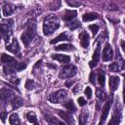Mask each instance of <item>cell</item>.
Masks as SVG:
<instances>
[{"mask_svg":"<svg viewBox=\"0 0 125 125\" xmlns=\"http://www.w3.org/2000/svg\"><path fill=\"white\" fill-rule=\"evenodd\" d=\"M60 27V21L55 15H48L43 21V33L46 36L51 35Z\"/></svg>","mask_w":125,"mask_h":125,"instance_id":"1","label":"cell"},{"mask_svg":"<svg viewBox=\"0 0 125 125\" xmlns=\"http://www.w3.org/2000/svg\"><path fill=\"white\" fill-rule=\"evenodd\" d=\"M36 34V25L34 22L29 23L26 27V29L23 31V33L21 36V39L22 41V43L24 44L25 47H27L29 45V43L31 42V40L34 38Z\"/></svg>","mask_w":125,"mask_h":125,"instance_id":"2","label":"cell"},{"mask_svg":"<svg viewBox=\"0 0 125 125\" xmlns=\"http://www.w3.org/2000/svg\"><path fill=\"white\" fill-rule=\"evenodd\" d=\"M13 26H14V21L11 19L2 21L1 22V33L6 42L10 40V36L13 32Z\"/></svg>","mask_w":125,"mask_h":125,"instance_id":"3","label":"cell"},{"mask_svg":"<svg viewBox=\"0 0 125 125\" xmlns=\"http://www.w3.org/2000/svg\"><path fill=\"white\" fill-rule=\"evenodd\" d=\"M77 73V67L73 64H66L64 66L62 67V69L60 70L59 76L60 78H70L73 77L75 74Z\"/></svg>","mask_w":125,"mask_h":125,"instance_id":"4","label":"cell"},{"mask_svg":"<svg viewBox=\"0 0 125 125\" xmlns=\"http://www.w3.org/2000/svg\"><path fill=\"white\" fill-rule=\"evenodd\" d=\"M66 98H67V92L65 90H59L52 93L48 97V100L53 104H61L63 103L66 100Z\"/></svg>","mask_w":125,"mask_h":125,"instance_id":"5","label":"cell"},{"mask_svg":"<svg viewBox=\"0 0 125 125\" xmlns=\"http://www.w3.org/2000/svg\"><path fill=\"white\" fill-rule=\"evenodd\" d=\"M121 117H122V114H121V107L119 105V104H115L114 105V109H113V113H112V117L109 121V123L107 125H118L121 121Z\"/></svg>","mask_w":125,"mask_h":125,"instance_id":"6","label":"cell"},{"mask_svg":"<svg viewBox=\"0 0 125 125\" xmlns=\"http://www.w3.org/2000/svg\"><path fill=\"white\" fill-rule=\"evenodd\" d=\"M111 103H112V96H110L109 101L106 102V104H104V108H103V113H102V116H101V120H100V122H99V125H103V124L104 123V121L106 120V117H107V115H108Z\"/></svg>","mask_w":125,"mask_h":125,"instance_id":"7","label":"cell"},{"mask_svg":"<svg viewBox=\"0 0 125 125\" xmlns=\"http://www.w3.org/2000/svg\"><path fill=\"white\" fill-rule=\"evenodd\" d=\"M103 61L104 62H108L110 60H112L113 58V50L111 48V46L109 44H106L105 47L103 50Z\"/></svg>","mask_w":125,"mask_h":125,"instance_id":"8","label":"cell"},{"mask_svg":"<svg viewBox=\"0 0 125 125\" xmlns=\"http://www.w3.org/2000/svg\"><path fill=\"white\" fill-rule=\"evenodd\" d=\"M59 115L60 117H62L68 125H74V119L72 117V115L70 114V112H67V111H63V110H60L59 112Z\"/></svg>","mask_w":125,"mask_h":125,"instance_id":"9","label":"cell"},{"mask_svg":"<svg viewBox=\"0 0 125 125\" xmlns=\"http://www.w3.org/2000/svg\"><path fill=\"white\" fill-rule=\"evenodd\" d=\"M79 39H80V44L83 48H88L89 43H90V36L86 31H82L79 34Z\"/></svg>","mask_w":125,"mask_h":125,"instance_id":"10","label":"cell"},{"mask_svg":"<svg viewBox=\"0 0 125 125\" xmlns=\"http://www.w3.org/2000/svg\"><path fill=\"white\" fill-rule=\"evenodd\" d=\"M6 50L13 53V54H18L20 52V46H19V43H18L17 39H13V41L9 45H7Z\"/></svg>","mask_w":125,"mask_h":125,"instance_id":"11","label":"cell"},{"mask_svg":"<svg viewBox=\"0 0 125 125\" xmlns=\"http://www.w3.org/2000/svg\"><path fill=\"white\" fill-rule=\"evenodd\" d=\"M77 15V12L75 10H65L64 13L62 15V19L63 21H69L71 20H73Z\"/></svg>","mask_w":125,"mask_h":125,"instance_id":"12","label":"cell"},{"mask_svg":"<svg viewBox=\"0 0 125 125\" xmlns=\"http://www.w3.org/2000/svg\"><path fill=\"white\" fill-rule=\"evenodd\" d=\"M51 58L53 60H56L60 62H62V63H67L69 62L70 61V57L69 56H66V55H60V54H56V55H52Z\"/></svg>","mask_w":125,"mask_h":125,"instance_id":"13","label":"cell"},{"mask_svg":"<svg viewBox=\"0 0 125 125\" xmlns=\"http://www.w3.org/2000/svg\"><path fill=\"white\" fill-rule=\"evenodd\" d=\"M119 82H120L119 77H117V76H110L109 77V88H110V90L112 92L117 90Z\"/></svg>","mask_w":125,"mask_h":125,"instance_id":"14","label":"cell"},{"mask_svg":"<svg viewBox=\"0 0 125 125\" xmlns=\"http://www.w3.org/2000/svg\"><path fill=\"white\" fill-rule=\"evenodd\" d=\"M15 9H16V7L14 5H12V4H5L3 6V8H2V13H3V15L5 17H8V16H10V15H12L14 13Z\"/></svg>","mask_w":125,"mask_h":125,"instance_id":"15","label":"cell"},{"mask_svg":"<svg viewBox=\"0 0 125 125\" xmlns=\"http://www.w3.org/2000/svg\"><path fill=\"white\" fill-rule=\"evenodd\" d=\"M64 40H71V37L66 32H62L59 36H57L55 39L51 40V44H55V43H58L60 41H64Z\"/></svg>","mask_w":125,"mask_h":125,"instance_id":"16","label":"cell"},{"mask_svg":"<svg viewBox=\"0 0 125 125\" xmlns=\"http://www.w3.org/2000/svg\"><path fill=\"white\" fill-rule=\"evenodd\" d=\"M99 18V15L97 13H86L83 15L82 20L83 21H91L94 20H97Z\"/></svg>","mask_w":125,"mask_h":125,"instance_id":"17","label":"cell"},{"mask_svg":"<svg viewBox=\"0 0 125 125\" xmlns=\"http://www.w3.org/2000/svg\"><path fill=\"white\" fill-rule=\"evenodd\" d=\"M55 50L57 51H72L74 50V47L70 44H62L55 47Z\"/></svg>","mask_w":125,"mask_h":125,"instance_id":"18","label":"cell"},{"mask_svg":"<svg viewBox=\"0 0 125 125\" xmlns=\"http://www.w3.org/2000/svg\"><path fill=\"white\" fill-rule=\"evenodd\" d=\"M10 125H21V121L19 118V115L17 113H12L9 117Z\"/></svg>","mask_w":125,"mask_h":125,"instance_id":"19","label":"cell"},{"mask_svg":"<svg viewBox=\"0 0 125 125\" xmlns=\"http://www.w3.org/2000/svg\"><path fill=\"white\" fill-rule=\"evenodd\" d=\"M88 119V112L86 110H83L79 115V125H86Z\"/></svg>","mask_w":125,"mask_h":125,"instance_id":"20","label":"cell"},{"mask_svg":"<svg viewBox=\"0 0 125 125\" xmlns=\"http://www.w3.org/2000/svg\"><path fill=\"white\" fill-rule=\"evenodd\" d=\"M104 81H105L104 73V71H102V69H99V71H98V82H99V85L104 87Z\"/></svg>","mask_w":125,"mask_h":125,"instance_id":"21","label":"cell"},{"mask_svg":"<svg viewBox=\"0 0 125 125\" xmlns=\"http://www.w3.org/2000/svg\"><path fill=\"white\" fill-rule=\"evenodd\" d=\"M64 107L66 108V109H68L69 111H72V112H74V111H76V107H75V105H74V103H73V101L72 100H69V101H67L64 104Z\"/></svg>","mask_w":125,"mask_h":125,"instance_id":"22","label":"cell"},{"mask_svg":"<svg viewBox=\"0 0 125 125\" xmlns=\"http://www.w3.org/2000/svg\"><path fill=\"white\" fill-rule=\"evenodd\" d=\"M116 62H117V64L119 65L120 69H123V68H124V66H125V61H124L123 58L120 56V54H119L118 51H117V54H116Z\"/></svg>","mask_w":125,"mask_h":125,"instance_id":"23","label":"cell"},{"mask_svg":"<svg viewBox=\"0 0 125 125\" xmlns=\"http://www.w3.org/2000/svg\"><path fill=\"white\" fill-rule=\"evenodd\" d=\"M100 60V44L97 45V48L95 50V52L93 53V62H98Z\"/></svg>","mask_w":125,"mask_h":125,"instance_id":"24","label":"cell"},{"mask_svg":"<svg viewBox=\"0 0 125 125\" xmlns=\"http://www.w3.org/2000/svg\"><path fill=\"white\" fill-rule=\"evenodd\" d=\"M1 62L3 63H8L9 64V63H11V62H14V59L12 57L6 55V54H2V56H1Z\"/></svg>","mask_w":125,"mask_h":125,"instance_id":"25","label":"cell"},{"mask_svg":"<svg viewBox=\"0 0 125 125\" xmlns=\"http://www.w3.org/2000/svg\"><path fill=\"white\" fill-rule=\"evenodd\" d=\"M26 118H27V120H28L29 122H31V123H37V117H36L35 113L32 112V111L26 113Z\"/></svg>","mask_w":125,"mask_h":125,"instance_id":"26","label":"cell"},{"mask_svg":"<svg viewBox=\"0 0 125 125\" xmlns=\"http://www.w3.org/2000/svg\"><path fill=\"white\" fill-rule=\"evenodd\" d=\"M108 69H109L110 71L117 72V71L120 70V67H119V65L117 64V62H112V63H110V64L108 65Z\"/></svg>","mask_w":125,"mask_h":125,"instance_id":"27","label":"cell"},{"mask_svg":"<svg viewBox=\"0 0 125 125\" xmlns=\"http://www.w3.org/2000/svg\"><path fill=\"white\" fill-rule=\"evenodd\" d=\"M25 88H26L27 90H32V89H34V88H35V83H34V81L31 80V79L26 80V82H25Z\"/></svg>","mask_w":125,"mask_h":125,"instance_id":"28","label":"cell"},{"mask_svg":"<svg viewBox=\"0 0 125 125\" xmlns=\"http://www.w3.org/2000/svg\"><path fill=\"white\" fill-rule=\"evenodd\" d=\"M68 26H69L70 30H74V29H76L80 26V22L78 21H74L70 22V24H68Z\"/></svg>","mask_w":125,"mask_h":125,"instance_id":"29","label":"cell"},{"mask_svg":"<svg viewBox=\"0 0 125 125\" xmlns=\"http://www.w3.org/2000/svg\"><path fill=\"white\" fill-rule=\"evenodd\" d=\"M89 29L92 31L93 35H96L99 31V26L97 24H91V25H89Z\"/></svg>","mask_w":125,"mask_h":125,"instance_id":"30","label":"cell"},{"mask_svg":"<svg viewBox=\"0 0 125 125\" xmlns=\"http://www.w3.org/2000/svg\"><path fill=\"white\" fill-rule=\"evenodd\" d=\"M97 94V97H98V99L100 100V101H104V99H105V94H104V92H102L101 90H97V92H96Z\"/></svg>","mask_w":125,"mask_h":125,"instance_id":"31","label":"cell"},{"mask_svg":"<svg viewBox=\"0 0 125 125\" xmlns=\"http://www.w3.org/2000/svg\"><path fill=\"white\" fill-rule=\"evenodd\" d=\"M66 4L71 6V7H79L81 6V2H78V1H66Z\"/></svg>","mask_w":125,"mask_h":125,"instance_id":"32","label":"cell"},{"mask_svg":"<svg viewBox=\"0 0 125 125\" xmlns=\"http://www.w3.org/2000/svg\"><path fill=\"white\" fill-rule=\"evenodd\" d=\"M85 95H86V97L88 99H91L92 98V89L90 87H87L85 89Z\"/></svg>","mask_w":125,"mask_h":125,"instance_id":"33","label":"cell"},{"mask_svg":"<svg viewBox=\"0 0 125 125\" xmlns=\"http://www.w3.org/2000/svg\"><path fill=\"white\" fill-rule=\"evenodd\" d=\"M77 102H78V104H79V105H81V106H83V105H85V104H86V101H85V99H84V98H82V97L78 98Z\"/></svg>","mask_w":125,"mask_h":125,"instance_id":"34","label":"cell"},{"mask_svg":"<svg viewBox=\"0 0 125 125\" xmlns=\"http://www.w3.org/2000/svg\"><path fill=\"white\" fill-rule=\"evenodd\" d=\"M90 81L91 83H95V72L94 71H92L90 74Z\"/></svg>","mask_w":125,"mask_h":125,"instance_id":"35","label":"cell"},{"mask_svg":"<svg viewBox=\"0 0 125 125\" xmlns=\"http://www.w3.org/2000/svg\"><path fill=\"white\" fill-rule=\"evenodd\" d=\"M80 89H81V86H80V85H77V86H75V87H74V89H73L72 91H73V93L75 94V93L79 92V91H80Z\"/></svg>","mask_w":125,"mask_h":125,"instance_id":"36","label":"cell"},{"mask_svg":"<svg viewBox=\"0 0 125 125\" xmlns=\"http://www.w3.org/2000/svg\"><path fill=\"white\" fill-rule=\"evenodd\" d=\"M6 116H7V112H5V111H2V112H1V119H2V121H3V122L5 121V118H6Z\"/></svg>","mask_w":125,"mask_h":125,"instance_id":"37","label":"cell"},{"mask_svg":"<svg viewBox=\"0 0 125 125\" xmlns=\"http://www.w3.org/2000/svg\"><path fill=\"white\" fill-rule=\"evenodd\" d=\"M120 45H121V48H122V50H123V52H124V54H125V41L122 40V41L120 42Z\"/></svg>","mask_w":125,"mask_h":125,"instance_id":"38","label":"cell"},{"mask_svg":"<svg viewBox=\"0 0 125 125\" xmlns=\"http://www.w3.org/2000/svg\"><path fill=\"white\" fill-rule=\"evenodd\" d=\"M123 102L125 104V83H124V87H123Z\"/></svg>","mask_w":125,"mask_h":125,"instance_id":"39","label":"cell"},{"mask_svg":"<svg viewBox=\"0 0 125 125\" xmlns=\"http://www.w3.org/2000/svg\"><path fill=\"white\" fill-rule=\"evenodd\" d=\"M72 84H73V81H70V82H66V83H65V86H66V87H70Z\"/></svg>","mask_w":125,"mask_h":125,"instance_id":"40","label":"cell"},{"mask_svg":"<svg viewBox=\"0 0 125 125\" xmlns=\"http://www.w3.org/2000/svg\"><path fill=\"white\" fill-rule=\"evenodd\" d=\"M96 62H90V66L91 67H94V66H96Z\"/></svg>","mask_w":125,"mask_h":125,"instance_id":"41","label":"cell"},{"mask_svg":"<svg viewBox=\"0 0 125 125\" xmlns=\"http://www.w3.org/2000/svg\"><path fill=\"white\" fill-rule=\"evenodd\" d=\"M48 66H50V67H53V68H56V67H57L56 65H54V64H50V63H48Z\"/></svg>","mask_w":125,"mask_h":125,"instance_id":"42","label":"cell"},{"mask_svg":"<svg viewBox=\"0 0 125 125\" xmlns=\"http://www.w3.org/2000/svg\"><path fill=\"white\" fill-rule=\"evenodd\" d=\"M58 124H59V125H64V124H63V123H62V122H59Z\"/></svg>","mask_w":125,"mask_h":125,"instance_id":"43","label":"cell"},{"mask_svg":"<svg viewBox=\"0 0 125 125\" xmlns=\"http://www.w3.org/2000/svg\"><path fill=\"white\" fill-rule=\"evenodd\" d=\"M34 125H39V124L38 123H34Z\"/></svg>","mask_w":125,"mask_h":125,"instance_id":"44","label":"cell"},{"mask_svg":"<svg viewBox=\"0 0 125 125\" xmlns=\"http://www.w3.org/2000/svg\"><path fill=\"white\" fill-rule=\"evenodd\" d=\"M123 76H124V77H125V74H123Z\"/></svg>","mask_w":125,"mask_h":125,"instance_id":"45","label":"cell"},{"mask_svg":"<svg viewBox=\"0 0 125 125\" xmlns=\"http://www.w3.org/2000/svg\"><path fill=\"white\" fill-rule=\"evenodd\" d=\"M124 23H125V20H124Z\"/></svg>","mask_w":125,"mask_h":125,"instance_id":"46","label":"cell"}]
</instances>
